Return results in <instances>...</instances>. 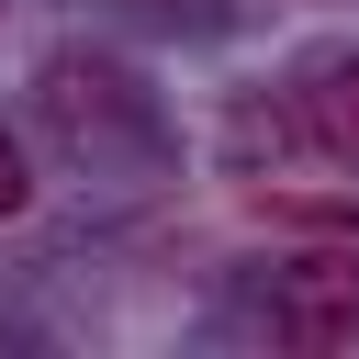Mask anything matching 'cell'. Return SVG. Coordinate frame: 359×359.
<instances>
[{"instance_id": "1", "label": "cell", "mask_w": 359, "mask_h": 359, "mask_svg": "<svg viewBox=\"0 0 359 359\" xmlns=\"http://www.w3.org/2000/svg\"><path fill=\"white\" fill-rule=\"evenodd\" d=\"M269 337L280 348H348L359 337V236H325L269 280Z\"/></svg>"}, {"instance_id": "2", "label": "cell", "mask_w": 359, "mask_h": 359, "mask_svg": "<svg viewBox=\"0 0 359 359\" xmlns=\"http://www.w3.org/2000/svg\"><path fill=\"white\" fill-rule=\"evenodd\" d=\"M292 135L337 168H359V56H325L303 90H292Z\"/></svg>"}, {"instance_id": "3", "label": "cell", "mask_w": 359, "mask_h": 359, "mask_svg": "<svg viewBox=\"0 0 359 359\" xmlns=\"http://www.w3.org/2000/svg\"><path fill=\"white\" fill-rule=\"evenodd\" d=\"M258 213L303 236H359V191H258Z\"/></svg>"}, {"instance_id": "4", "label": "cell", "mask_w": 359, "mask_h": 359, "mask_svg": "<svg viewBox=\"0 0 359 359\" xmlns=\"http://www.w3.org/2000/svg\"><path fill=\"white\" fill-rule=\"evenodd\" d=\"M34 213V168H22V146L0 135V224H22Z\"/></svg>"}]
</instances>
